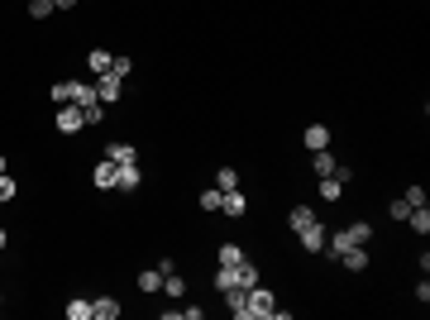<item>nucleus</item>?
Instances as JSON below:
<instances>
[{
  "instance_id": "obj_11",
  "label": "nucleus",
  "mask_w": 430,
  "mask_h": 320,
  "mask_svg": "<svg viewBox=\"0 0 430 320\" xmlns=\"http://www.w3.org/2000/svg\"><path fill=\"white\" fill-rule=\"evenodd\" d=\"M91 316L96 320H115L120 316V301H115V296H96V301H91Z\"/></svg>"
},
{
  "instance_id": "obj_29",
  "label": "nucleus",
  "mask_w": 430,
  "mask_h": 320,
  "mask_svg": "<svg viewBox=\"0 0 430 320\" xmlns=\"http://www.w3.org/2000/svg\"><path fill=\"white\" fill-rule=\"evenodd\" d=\"M53 101H57V106H72V81H57V86H53Z\"/></svg>"
},
{
  "instance_id": "obj_22",
  "label": "nucleus",
  "mask_w": 430,
  "mask_h": 320,
  "mask_svg": "<svg viewBox=\"0 0 430 320\" xmlns=\"http://www.w3.org/2000/svg\"><path fill=\"white\" fill-rule=\"evenodd\" d=\"M215 187H220V191H235V187H240V172H235V167H220V172H215Z\"/></svg>"
},
{
  "instance_id": "obj_6",
  "label": "nucleus",
  "mask_w": 430,
  "mask_h": 320,
  "mask_svg": "<svg viewBox=\"0 0 430 320\" xmlns=\"http://www.w3.org/2000/svg\"><path fill=\"white\" fill-rule=\"evenodd\" d=\"M301 144L316 153V148H330V125H306V134H301Z\"/></svg>"
},
{
  "instance_id": "obj_4",
  "label": "nucleus",
  "mask_w": 430,
  "mask_h": 320,
  "mask_svg": "<svg viewBox=\"0 0 430 320\" xmlns=\"http://www.w3.org/2000/svg\"><path fill=\"white\" fill-rule=\"evenodd\" d=\"M77 130H86L81 106H57V134H77Z\"/></svg>"
},
{
  "instance_id": "obj_31",
  "label": "nucleus",
  "mask_w": 430,
  "mask_h": 320,
  "mask_svg": "<svg viewBox=\"0 0 430 320\" xmlns=\"http://www.w3.org/2000/svg\"><path fill=\"white\" fill-rule=\"evenodd\" d=\"M57 10H77V0H53Z\"/></svg>"
},
{
  "instance_id": "obj_21",
  "label": "nucleus",
  "mask_w": 430,
  "mask_h": 320,
  "mask_svg": "<svg viewBox=\"0 0 430 320\" xmlns=\"http://www.w3.org/2000/svg\"><path fill=\"white\" fill-rule=\"evenodd\" d=\"M67 320H91V301L72 296V301H67Z\"/></svg>"
},
{
  "instance_id": "obj_7",
  "label": "nucleus",
  "mask_w": 430,
  "mask_h": 320,
  "mask_svg": "<svg viewBox=\"0 0 430 320\" xmlns=\"http://www.w3.org/2000/svg\"><path fill=\"white\" fill-rule=\"evenodd\" d=\"M258 282H263V272H258V267L244 258V263L235 267V287H244V292H249V287H258Z\"/></svg>"
},
{
  "instance_id": "obj_24",
  "label": "nucleus",
  "mask_w": 430,
  "mask_h": 320,
  "mask_svg": "<svg viewBox=\"0 0 430 320\" xmlns=\"http://www.w3.org/2000/svg\"><path fill=\"white\" fill-rule=\"evenodd\" d=\"M81 120H86V125H101V120H106V106H101V101L81 106Z\"/></svg>"
},
{
  "instance_id": "obj_23",
  "label": "nucleus",
  "mask_w": 430,
  "mask_h": 320,
  "mask_svg": "<svg viewBox=\"0 0 430 320\" xmlns=\"http://www.w3.org/2000/svg\"><path fill=\"white\" fill-rule=\"evenodd\" d=\"M406 206H411V211H416V206H430V191L426 187H406V196H402Z\"/></svg>"
},
{
  "instance_id": "obj_3",
  "label": "nucleus",
  "mask_w": 430,
  "mask_h": 320,
  "mask_svg": "<svg viewBox=\"0 0 430 320\" xmlns=\"http://www.w3.org/2000/svg\"><path fill=\"white\" fill-rule=\"evenodd\" d=\"M296 239H301L306 253H325V225H321V220H311L306 230H296Z\"/></svg>"
},
{
  "instance_id": "obj_8",
  "label": "nucleus",
  "mask_w": 430,
  "mask_h": 320,
  "mask_svg": "<svg viewBox=\"0 0 430 320\" xmlns=\"http://www.w3.org/2000/svg\"><path fill=\"white\" fill-rule=\"evenodd\" d=\"M220 211H225V215H244V211H249V196H244L240 187L225 191V196H220Z\"/></svg>"
},
{
  "instance_id": "obj_20",
  "label": "nucleus",
  "mask_w": 430,
  "mask_h": 320,
  "mask_svg": "<svg viewBox=\"0 0 430 320\" xmlns=\"http://www.w3.org/2000/svg\"><path fill=\"white\" fill-rule=\"evenodd\" d=\"M287 220H292V230H306V225L316 220V211H311V206H292V215H287Z\"/></svg>"
},
{
  "instance_id": "obj_25",
  "label": "nucleus",
  "mask_w": 430,
  "mask_h": 320,
  "mask_svg": "<svg viewBox=\"0 0 430 320\" xmlns=\"http://www.w3.org/2000/svg\"><path fill=\"white\" fill-rule=\"evenodd\" d=\"M349 235H354V244H368V239H373V225H368V220H354Z\"/></svg>"
},
{
  "instance_id": "obj_26",
  "label": "nucleus",
  "mask_w": 430,
  "mask_h": 320,
  "mask_svg": "<svg viewBox=\"0 0 430 320\" xmlns=\"http://www.w3.org/2000/svg\"><path fill=\"white\" fill-rule=\"evenodd\" d=\"M110 72H115V77H130V72H134V57H110Z\"/></svg>"
},
{
  "instance_id": "obj_30",
  "label": "nucleus",
  "mask_w": 430,
  "mask_h": 320,
  "mask_svg": "<svg viewBox=\"0 0 430 320\" xmlns=\"http://www.w3.org/2000/svg\"><path fill=\"white\" fill-rule=\"evenodd\" d=\"M15 196H20V187H15V177L5 172V177H0V201H15Z\"/></svg>"
},
{
  "instance_id": "obj_17",
  "label": "nucleus",
  "mask_w": 430,
  "mask_h": 320,
  "mask_svg": "<svg viewBox=\"0 0 430 320\" xmlns=\"http://www.w3.org/2000/svg\"><path fill=\"white\" fill-rule=\"evenodd\" d=\"M345 196V182L340 177H321V201H340Z\"/></svg>"
},
{
  "instance_id": "obj_1",
  "label": "nucleus",
  "mask_w": 430,
  "mask_h": 320,
  "mask_svg": "<svg viewBox=\"0 0 430 320\" xmlns=\"http://www.w3.org/2000/svg\"><path fill=\"white\" fill-rule=\"evenodd\" d=\"M277 311V301H272V292L258 282V287H249V301H244V320H263Z\"/></svg>"
},
{
  "instance_id": "obj_32",
  "label": "nucleus",
  "mask_w": 430,
  "mask_h": 320,
  "mask_svg": "<svg viewBox=\"0 0 430 320\" xmlns=\"http://www.w3.org/2000/svg\"><path fill=\"white\" fill-rule=\"evenodd\" d=\"M5 244H10V230H0V249H5Z\"/></svg>"
},
{
  "instance_id": "obj_13",
  "label": "nucleus",
  "mask_w": 430,
  "mask_h": 320,
  "mask_svg": "<svg viewBox=\"0 0 430 320\" xmlns=\"http://www.w3.org/2000/svg\"><path fill=\"white\" fill-rule=\"evenodd\" d=\"M316 177H335V172H340V158H335V153H325V148H316Z\"/></svg>"
},
{
  "instance_id": "obj_19",
  "label": "nucleus",
  "mask_w": 430,
  "mask_h": 320,
  "mask_svg": "<svg viewBox=\"0 0 430 320\" xmlns=\"http://www.w3.org/2000/svg\"><path fill=\"white\" fill-rule=\"evenodd\" d=\"M235 267H240V263H235ZM235 267H225V263L215 267V292H230V287H235Z\"/></svg>"
},
{
  "instance_id": "obj_10",
  "label": "nucleus",
  "mask_w": 430,
  "mask_h": 320,
  "mask_svg": "<svg viewBox=\"0 0 430 320\" xmlns=\"http://www.w3.org/2000/svg\"><path fill=\"white\" fill-rule=\"evenodd\" d=\"M91 182H96L101 191H115V162L101 158V162H96V172H91Z\"/></svg>"
},
{
  "instance_id": "obj_9",
  "label": "nucleus",
  "mask_w": 430,
  "mask_h": 320,
  "mask_svg": "<svg viewBox=\"0 0 430 320\" xmlns=\"http://www.w3.org/2000/svg\"><path fill=\"white\" fill-rule=\"evenodd\" d=\"M106 158L115 162V167H125V162H139V148H134V144H110Z\"/></svg>"
},
{
  "instance_id": "obj_27",
  "label": "nucleus",
  "mask_w": 430,
  "mask_h": 320,
  "mask_svg": "<svg viewBox=\"0 0 430 320\" xmlns=\"http://www.w3.org/2000/svg\"><path fill=\"white\" fill-rule=\"evenodd\" d=\"M53 10H57L53 0H29V15H34V20H48Z\"/></svg>"
},
{
  "instance_id": "obj_15",
  "label": "nucleus",
  "mask_w": 430,
  "mask_h": 320,
  "mask_svg": "<svg viewBox=\"0 0 430 320\" xmlns=\"http://www.w3.org/2000/svg\"><path fill=\"white\" fill-rule=\"evenodd\" d=\"M96 101V86L91 81H72V106H91Z\"/></svg>"
},
{
  "instance_id": "obj_28",
  "label": "nucleus",
  "mask_w": 430,
  "mask_h": 320,
  "mask_svg": "<svg viewBox=\"0 0 430 320\" xmlns=\"http://www.w3.org/2000/svg\"><path fill=\"white\" fill-rule=\"evenodd\" d=\"M220 196H225V191L215 187V191H201L196 201H201V211H220Z\"/></svg>"
},
{
  "instance_id": "obj_33",
  "label": "nucleus",
  "mask_w": 430,
  "mask_h": 320,
  "mask_svg": "<svg viewBox=\"0 0 430 320\" xmlns=\"http://www.w3.org/2000/svg\"><path fill=\"white\" fill-rule=\"evenodd\" d=\"M0 177H5V153H0Z\"/></svg>"
},
{
  "instance_id": "obj_12",
  "label": "nucleus",
  "mask_w": 430,
  "mask_h": 320,
  "mask_svg": "<svg viewBox=\"0 0 430 320\" xmlns=\"http://www.w3.org/2000/svg\"><path fill=\"white\" fill-rule=\"evenodd\" d=\"M340 263L349 267V272H363V267H368V249H363V244H354L349 253H340Z\"/></svg>"
},
{
  "instance_id": "obj_14",
  "label": "nucleus",
  "mask_w": 430,
  "mask_h": 320,
  "mask_svg": "<svg viewBox=\"0 0 430 320\" xmlns=\"http://www.w3.org/2000/svg\"><path fill=\"white\" fill-rule=\"evenodd\" d=\"M139 292H162V267H144V272H139Z\"/></svg>"
},
{
  "instance_id": "obj_16",
  "label": "nucleus",
  "mask_w": 430,
  "mask_h": 320,
  "mask_svg": "<svg viewBox=\"0 0 430 320\" xmlns=\"http://www.w3.org/2000/svg\"><path fill=\"white\" fill-rule=\"evenodd\" d=\"M86 67H91L96 77H101V72H110V53H106V48H91V53H86Z\"/></svg>"
},
{
  "instance_id": "obj_5",
  "label": "nucleus",
  "mask_w": 430,
  "mask_h": 320,
  "mask_svg": "<svg viewBox=\"0 0 430 320\" xmlns=\"http://www.w3.org/2000/svg\"><path fill=\"white\" fill-rule=\"evenodd\" d=\"M139 182H144L139 162H125V167H115V191H139Z\"/></svg>"
},
{
  "instance_id": "obj_2",
  "label": "nucleus",
  "mask_w": 430,
  "mask_h": 320,
  "mask_svg": "<svg viewBox=\"0 0 430 320\" xmlns=\"http://www.w3.org/2000/svg\"><path fill=\"white\" fill-rule=\"evenodd\" d=\"M125 96V77H115V72H101V81H96V101L101 106H115Z\"/></svg>"
},
{
  "instance_id": "obj_18",
  "label": "nucleus",
  "mask_w": 430,
  "mask_h": 320,
  "mask_svg": "<svg viewBox=\"0 0 430 320\" xmlns=\"http://www.w3.org/2000/svg\"><path fill=\"white\" fill-rule=\"evenodd\" d=\"M215 258H220L225 267H235V263H244V249H240V244H220V253H215Z\"/></svg>"
}]
</instances>
